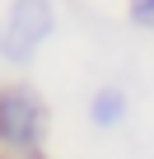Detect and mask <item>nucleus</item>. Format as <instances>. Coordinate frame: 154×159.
<instances>
[{"label": "nucleus", "mask_w": 154, "mask_h": 159, "mask_svg": "<svg viewBox=\"0 0 154 159\" xmlns=\"http://www.w3.org/2000/svg\"><path fill=\"white\" fill-rule=\"evenodd\" d=\"M47 145V103L33 84L0 89V150L14 159H37Z\"/></svg>", "instance_id": "1"}, {"label": "nucleus", "mask_w": 154, "mask_h": 159, "mask_svg": "<svg viewBox=\"0 0 154 159\" xmlns=\"http://www.w3.org/2000/svg\"><path fill=\"white\" fill-rule=\"evenodd\" d=\"M51 33H56L51 0H14V5L5 10V19H0V61L28 66Z\"/></svg>", "instance_id": "2"}, {"label": "nucleus", "mask_w": 154, "mask_h": 159, "mask_svg": "<svg viewBox=\"0 0 154 159\" xmlns=\"http://www.w3.org/2000/svg\"><path fill=\"white\" fill-rule=\"evenodd\" d=\"M89 122H94L98 131L121 126V122H126V89H117V84L94 89V94H89Z\"/></svg>", "instance_id": "3"}, {"label": "nucleus", "mask_w": 154, "mask_h": 159, "mask_svg": "<svg viewBox=\"0 0 154 159\" xmlns=\"http://www.w3.org/2000/svg\"><path fill=\"white\" fill-rule=\"evenodd\" d=\"M126 14H131V24H135V28H154V0H131Z\"/></svg>", "instance_id": "4"}, {"label": "nucleus", "mask_w": 154, "mask_h": 159, "mask_svg": "<svg viewBox=\"0 0 154 159\" xmlns=\"http://www.w3.org/2000/svg\"><path fill=\"white\" fill-rule=\"evenodd\" d=\"M0 159H14V154H0Z\"/></svg>", "instance_id": "5"}, {"label": "nucleus", "mask_w": 154, "mask_h": 159, "mask_svg": "<svg viewBox=\"0 0 154 159\" xmlns=\"http://www.w3.org/2000/svg\"><path fill=\"white\" fill-rule=\"evenodd\" d=\"M0 89H5V84H0Z\"/></svg>", "instance_id": "6"}]
</instances>
